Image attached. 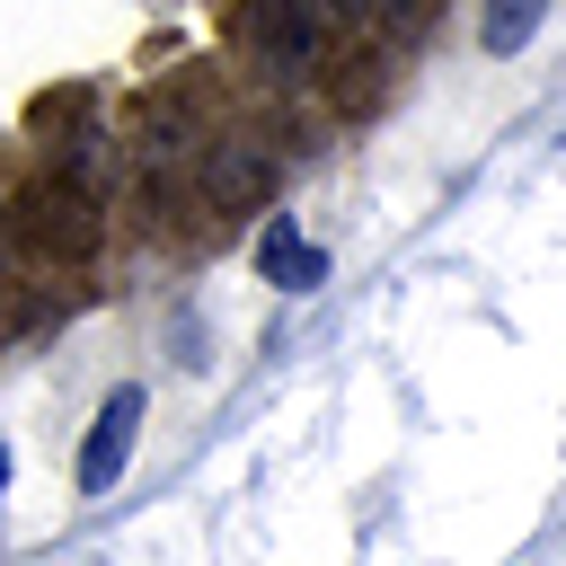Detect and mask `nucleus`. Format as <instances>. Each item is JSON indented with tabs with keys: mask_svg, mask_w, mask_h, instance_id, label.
<instances>
[{
	"mask_svg": "<svg viewBox=\"0 0 566 566\" xmlns=\"http://www.w3.org/2000/svg\"><path fill=\"white\" fill-rule=\"evenodd\" d=\"M256 265H265V283H283V292H318V283H327V248L301 239V221H265Z\"/></svg>",
	"mask_w": 566,
	"mask_h": 566,
	"instance_id": "5",
	"label": "nucleus"
},
{
	"mask_svg": "<svg viewBox=\"0 0 566 566\" xmlns=\"http://www.w3.org/2000/svg\"><path fill=\"white\" fill-rule=\"evenodd\" d=\"M539 18H548V0H486V53H522L539 35Z\"/></svg>",
	"mask_w": 566,
	"mask_h": 566,
	"instance_id": "6",
	"label": "nucleus"
},
{
	"mask_svg": "<svg viewBox=\"0 0 566 566\" xmlns=\"http://www.w3.org/2000/svg\"><path fill=\"white\" fill-rule=\"evenodd\" d=\"M9 230H18L35 256H53V265L88 256V248H97V195H88V177H71V168L27 177V186L9 195Z\"/></svg>",
	"mask_w": 566,
	"mask_h": 566,
	"instance_id": "1",
	"label": "nucleus"
},
{
	"mask_svg": "<svg viewBox=\"0 0 566 566\" xmlns=\"http://www.w3.org/2000/svg\"><path fill=\"white\" fill-rule=\"evenodd\" d=\"M239 53L256 80H301L318 62V0H239Z\"/></svg>",
	"mask_w": 566,
	"mask_h": 566,
	"instance_id": "2",
	"label": "nucleus"
},
{
	"mask_svg": "<svg viewBox=\"0 0 566 566\" xmlns=\"http://www.w3.org/2000/svg\"><path fill=\"white\" fill-rule=\"evenodd\" d=\"M265 177H274V168H265V150H256V142H239V133L195 150V195H203V212H239V203H256V195H265Z\"/></svg>",
	"mask_w": 566,
	"mask_h": 566,
	"instance_id": "3",
	"label": "nucleus"
},
{
	"mask_svg": "<svg viewBox=\"0 0 566 566\" xmlns=\"http://www.w3.org/2000/svg\"><path fill=\"white\" fill-rule=\"evenodd\" d=\"M133 433H142V389H106V407H97V424H88V442H80V495H106V486L124 478Z\"/></svg>",
	"mask_w": 566,
	"mask_h": 566,
	"instance_id": "4",
	"label": "nucleus"
},
{
	"mask_svg": "<svg viewBox=\"0 0 566 566\" xmlns=\"http://www.w3.org/2000/svg\"><path fill=\"white\" fill-rule=\"evenodd\" d=\"M0 486H9V451H0Z\"/></svg>",
	"mask_w": 566,
	"mask_h": 566,
	"instance_id": "8",
	"label": "nucleus"
},
{
	"mask_svg": "<svg viewBox=\"0 0 566 566\" xmlns=\"http://www.w3.org/2000/svg\"><path fill=\"white\" fill-rule=\"evenodd\" d=\"M318 9H327V18H345V27H363V18L380 9V0H318Z\"/></svg>",
	"mask_w": 566,
	"mask_h": 566,
	"instance_id": "7",
	"label": "nucleus"
}]
</instances>
